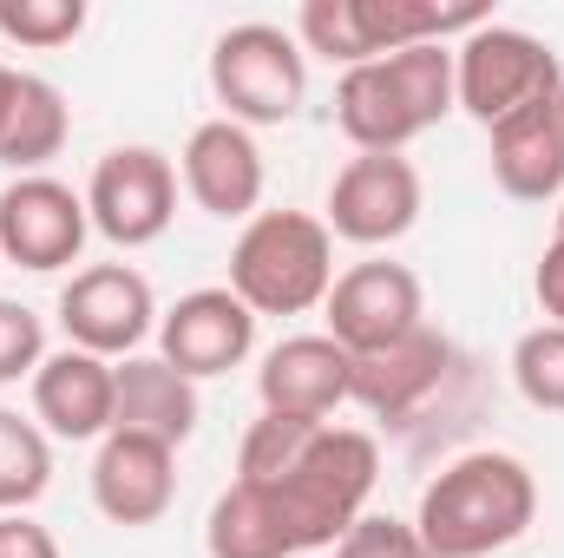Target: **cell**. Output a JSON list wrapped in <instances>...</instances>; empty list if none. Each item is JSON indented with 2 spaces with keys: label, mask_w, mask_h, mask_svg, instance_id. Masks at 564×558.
<instances>
[{
  "label": "cell",
  "mask_w": 564,
  "mask_h": 558,
  "mask_svg": "<svg viewBox=\"0 0 564 558\" xmlns=\"http://www.w3.org/2000/svg\"><path fill=\"white\" fill-rule=\"evenodd\" d=\"M375 480H381L375 433H361V427H322L308 440V453L282 480H270L263 493H270V506H276V519L295 552H335L341 533L368 513Z\"/></svg>",
  "instance_id": "obj_3"
},
{
  "label": "cell",
  "mask_w": 564,
  "mask_h": 558,
  "mask_svg": "<svg viewBox=\"0 0 564 558\" xmlns=\"http://www.w3.org/2000/svg\"><path fill=\"white\" fill-rule=\"evenodd\" d=\"M492 184L519 204H552L564 197V126L558 99H539L512 119H499L492 132Z\"/></svg>",
  "instance_id": "obj_19"
},
{
  "label": "cell",
  "mask_w": 564,
  "mask_h": 558,
  "mask_svg": "<svg viewBox=\"0 0 564 558\" xmlns=\"http://www.w3.org/2000/svg\"><path fill=\"white\" fill-rule=\"evenodd\" d=\"M177 178H184L191 204L210 211V217H224V224H250L263 211V184H270L263 144L237 119H204L184 139V151H177Z\"/></svg>",
  "instance_id": "obj_14"
},
{
  "label": "cell",
  "mask_w": 564,
  "mask_h": 558,
  "mask_svg": "<svg viewBox=\"0 0 564 558\" xmlns=\"http://www.w3.org/2000/svg\"><path fill=\"white\" fill-rule=\"evenodd\" d=\"M66 132H73L66 93L53 79H40V73H20V99H13L7 132H0V164L13 178H33V171H46L66 151Z\"/></svg>",
  "instance_id": "obj_21"
},
{
  "label": "cell",
  "mask_w": 564,
  "mask_h": 558,
  "mask_svg": "<svg viewBox=\"0 0 564 558\" xmlns=\"http://www.w3.org/2000/svg\"><path fill=\"white\" fill-rule=\"evenodd\" d=\"M40 362H46V322L26 302H7L0 296V388L33 382Z\"/></svg>",
  "instance_id": "obj_27"
},
{
  "label": "cell",
  "mask_w": 564,
  "mask_h": 558,
  "mask_svg": "<svg viewBox=\"0 0 564 558\" xmlns=\"http://www.w3.org/2000/svg\"><path fill=\"white\" fill-rule=\"evenodd\" d=\"M59 329H66V348L126 362L144 348V335H158V296L132 264L73 270V282L59 289Z\"/></svg>",
  "instance_id": "obj_10"
},
{
  "label": "cell",
  "mask_w": 564,
  "mask_h": 558,
  "mask_svg": "<svg viewBox=\"0 0 564 558\" xmlns=\"http://www.w3.org/2000/svg\"><path fill=\"white\" fill-rule=\"evenodd\" d=\"M421 171L414 158L401 151H355L335 184H328V237L341 244H361V250H381V244H401L414 224H421Z\"/></svg>",
  "instance_id": "obj_9"
},
{
  "label": "cell",
  "mask_w": 564,
  "mask_h": 558,
  "mask_svg": "<svg viewBox=\"0 0 564 558\" xmlns=\"http://www.w3.org/2000/svg\"><path fill=\"white\" fill-rule=\"evenodd\" d=\"M171 500H177V447L112 427L93 453V506L112 526L139 533V526H158L171 513Z\"/></svg>",
  "instance_id": "obj_15"
},
{
  "label": "cell",
  "mask_w": 564,
  "mask_h": 558,
  "mask_svg": "<svg viewBox=\"0 0 564 558\" xmlns=\"http://www.w3.org/2000/svg\"><path fill=\"white\" fill-rule=\"evenodd\" d=\"M33 420L46 427V440H106L119 420V362L53 348L33 375Z\"/></svg>",
  "instance_id": "obj_16"
},
{
  "label": "cell",
  "mask_w": 564,
  "mask_h": 558,
  "mask_svg": "<svg viewBox=\"0 0 564 558\" xmlns=\"http://www.w3.org/2000/svg\"><path fill=\"white\" fill-rule=\"evenodd\" d=\"M446 368H453V342L421 322V329L401 335L394 348L355 355V388H348V401H361L375 420H408L426 395L446 382Z\"/></svg>",
  "instance_id": "obj_18"
},
{
  "label": "cell",
  "mask_w": 564,
  "mask_h": 558,
  "mask_svg": "<svg viewBox=\"0 0 564 558\" xmlns=\"http://www.w3.org/2000/svg\"><path fill=\"white\" fill-rule=\"evenodd\" d=\"M558 237H564V197H558Z\"/></svg>",
  "instance_id": "obj_33"
},
{
  "label": "cell",
  "mask_w": 564,
  "mask_h": 558,
  "mask_svg": "<svg viewBox=\"0 0 564 558\" xmlns=\"http://www.w3.org/2000/svg\"><path fill=\"white\" fill-rule=\"evenodd\" d=\"M453 40L401 46L388 60L348 66L335 86V126L355 151H408L453 112Z\"/></svg>",
  "instance_id": "obj_2"
},
{
  "label": "cell",
  "mask_w": 564,
  "mask_h": 558,
  "mask_svg": "<svg viewBox=\"0 0 564 558\" xmlns=\"http://www.w3.org/2000/svg\"><path fill=\"white\" fill-rule=\"evenodd\" d=\"M210 93L237 126H289L308 99V53L270 20L224 26L210 46Z\"/></svg>",
  "instance_id": "obj_6"
},
{
  "label": "cell",
  "mask_w": 564,
  "mask_h": 558,
  "mask_svg": "<svg viewBox=\"0 0 564 558\" xmlns=\"http://www.w3.org/2000/svg\"><path fill=\"white\" fill-rule=\"evenodd\" d=\"M473 26H486V7H433V0H308L295 13V40L302 53L348 66L388 60L401 46H426V40H466Z\"/></svg>",
  "instance_id": "obj_5"
},
{
  "label": "cell",
  "mask_w": 564,
  "mask_h": 558,
  "mask_svg": "<svg viewBox=\"0 0 564 558\" xmlns=\"http://www.w3.org/2000/svg\"><path fill=\"white\" fill-rule=\"evenodd\" d=\"M558 126H564V86H558Z\"/></svg>",
  "instance_id": "obj_32"
},
{
  "label": "cell",
  "mask_w": 564,
  "mask_h": 558,
  "mask_svg": "<svg viewBox=\"0 0 564 558\" xmlns=\"http://www.w3.org/2000/svg\"><path fill=\"white\" fill-rule=\"evenodd\" d=\"M328 420H295V415H263L250 420V433H243V447H237V480L243 486H270L282 480L302 453H308V440L322 433Z\"/></svg>",
  "instance_id": "obj_24"
},
{
  "label": "cell",
  "mask_w": 564,
  "mask_h": 558,
  "mask_svg": "<svg viewBox=\"0 0 564 558\" xmlns=\"http://www.w3.org/2000/svg\"><path fill=\"white\" fill-rule=\"evenodd\" d=\"M230 289L250 315H308L335 289V237L308 211H257L230 244Z\"/></svg>",
  "instance_id": "obj_4"
},
{
  "label": "cell",
  "mask_w": 564,
  "mask_h": 558,
  "mask_svg": "<svg viewBox=\"0 0 564 558\" xmlns=\"http://www.w3.org/2000/svg\"><path fill=\"white\" fill-rule=\"evenodd\" d=\"M86 217L119 250L158 244L177 217V164L151 144H112L86 178Z\"/></svg>",
  "instance_id": "obj_8"
},
{
  "label": "cell",
  "mask_w": 564,
  "mask_h": 558,
  "mask_svg": "<svg viewBox=\"0 0 564 558\" xmlns=\"http://www.w3.org/2000/svg\"><path fill=\"white\" fill-rule=\"evenodd\" d=\"M204 420V401H197V382L177 375L164 355H126L119 362V420L126 433H144V440H164V447H184Z\"/></svg>",
  "instance_id": "obj_20"
},
{
  "label": "cell",
  "mask_w": 564,
  "mask_h": 558,
  "mask_svg": "<svg viewBox=\"0 0 564 558\" xmlns=\"http://www.w3.org/2000/svg\"><path fill=\"white\" fill-rule=\"evenodd\" d=\"M13 99H20V73L0 66V132H7V119H13Z\"/></svg>",
  "instance_id": "obj_31"
},
{
  "label": "cell",
  "mask_w": 564,
  "mask_h": 558,
  "mask_svg": "<svg viewBox=\"0 0 564 558\" xmlns=\"http://www.w3.org/2000/svg\"><path fill=\"white\" fill-rule=\"evenodd\" d=\"M539 519V480L519 453L479 447L459 453L433 473V486L421 493L414 533H421L426 558H492L506 546H519Z\"/></svg>",
  "instance_id": "obj_1"
},
{
  "label": "cell",
  "mask_w": 564,
  "mask_h": 558,
  "mask_svg": "<svg viewBox=\"0 0 564 558\" xmlns=\"http://www.w3.org/2000/svg\"><path fill=\"white\" fill-rule=\"evenodd\" d=\"M86 33V0H7L0 7V40L33 46V53H59Z\"/></svg>",
  "instance_id": "obj_26"
},
{
  "label": "cell",
  "mask_w": 564,
  "mask_h": 558,
  "mask_svg": "<svg viewBox=\"0 0 564 558\" xmlns=\"http://www.w3.org/2000/svg\"><path fill=\"white\" fill-rule=\"evenodd\" d=\"M0 558H66L33 513H0Z\"/></svg>",
  "instance_id": "obj_29"
},
{
  "label": "cell",
  "mask_w": 564,
  "mask_h": 558,
  "mask_svg": "<svg viewBox=\"0 0 564 558\" xmlns=\"http://www.w3.org/2000/svg\"><path fill=\"white\" fill-rule=\"evenodd\" d=\"M86 237H93V217H86V197L73 184L33 171V178H13L0 191V264L53 277V270L79 264Z\"/></svg>",
  "instance_id": "obj_11"
},
{
  "label": "cell",
  "mask_w": 564,
  "mask_h": 558,
  "mask_svg": "<svg viewBox=\"0 0 564 558\" xmlns=\"http://www.w3.org/2000/svg\"><path fill=\"white\" fill-rule=\"evenodd\" d=\"M204 552H210V558H295V546H289V533H282L270 493H263V486L230 480V486L210 500Z\"/></svg>",
  "instance_id": "obj_22"
},
{
  "label": "cell",
  "mask_w": 564,
  "mask_h": 558,
  "mask_svg": "<svg viewBox=\"0 0 564 558\" xmlns=\"http://www.w3.org/2000/svg\"><path fill=\"white\" fill-rule=\"evenodd\" d=\"M512 388L525 395V408L564 415V329L539 322L512 342Z\"/></svg>",
  "instance_id": "obj_25"
},
{
  "label": "cell",
  "mask_w": 564,
  "mask_h": 558,
  "mask_svg": "<svg viewBox=\"0 0 564 558\" xmlns=\"http://www.w3.org/2000/svg\"><path fill=\"white\" fill-rule=\"evenodd\" d=\"M53 486V440L40 420L0 408V513H26Z\"/></svg>",
  "instance_id": "obj_23"
},
{
  "label": "cell",
  "mask_w": 564,
  "mask_h": 558,
  "mask_svg": "<svg viewBox=\"0 0 564 558\" xmlns=\"http://www.w3.org/2000/svg\"><path fill=\"white\" fill-rule=\"evenodd\" d=\"M322 335H335L348 355H375V348H394L401 335H414L426 322V296L421 277L408 264H388V257H368L355 270H341L328 302H322Z\"/></svg>",
  "instance_id": "obj_12"
},
{
  "label": "cell",
  "mask_w": 564,
  "mask_h": 558,
  "mask_svg": "<svg viewBox=\"0 0 564 558\" xmlns=\"http://www.w3.org/2000/svg\"><path fill=\"white\" fill-rule=\"evenodd\" d=\"M558 86H564L558 53H552L539 33H525V26L486 20V26H473V33L453 46V99H459V112H473L486 132H492L499 119L539 106V99H558Z\"/></svg>",
  "instance_id": "obj_7"
},
{
  "label": "cell",
  "mask_w": 564,
  "mask_h": 558,
  "mask_svg": "<svg viewBox=\"0 0 564 558\" xmlns=\"http://www.w3.org/2000/svg\"><path fill=\"white\" fill-rule=\"evenodd\" d=\"M532 296H539L545 322H558L564 329V237L545 244V257H539V270H532Z\"/></svg>",
  "instance_id": "obj_30"
},
{
  "label": "cell",
  "mask_w": 564,
  "mask_h": 558,
  "mask_svg": "<svg viewBox=\"0 0 564 558\" xmlns=\"http://www.w3.org/2000/svg\"><path fill=\"white\" fill-rule=\"evenodd\" d=\"M335 558H426V546H421V533H414V519H394V513H361V519L341 533Z\"/></svg>",
  "instance_id": "obj_28"
},
{
  "label": "cell",
  "mask_w": 564,
  "mask_h": 558,
  "mask_svg": "<svg viewBox=\"0 0 564 558\" xmlns=\"http://www.w3.org/2000/svg\"><path fill=\"white\" fill-rule=\"evenodd\" d=\"M355 388V355L335 335H282L257 368V395L270 415L328 420Z\"/></svg>",
  "instance_id": "obj_17"
},
{
  "label": "cell",
  "mask_w": 564,
  "mask_h": 558,
  "mask_svg": "<svg viewBox=\"0 0 564 558\" xmlns=\"http://www.w3.org/2000/svg\"><path fill=\"white\" fill-rule=\"evenodd\" d=\"M250 348H257V315L230 282L224 289H191L158 315V355L191 382L243 368Z\"/></svg>",
  "instance_id": "obj_13"
}]
</instances>
